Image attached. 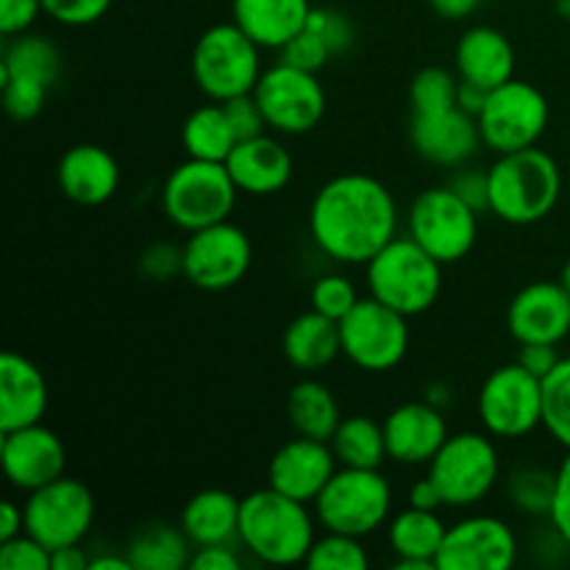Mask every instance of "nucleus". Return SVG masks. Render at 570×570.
I'll return each mask as SVG.
<instances>
[{
    "mask_svg": "<svg viewBox=\"0 0 570 570\" xmlns=\"http://www.w3.org/2000/svg\"><path fill=\"white\" fill-rule=\"evenodd\" d=\"M443 267L410 234L395 237L365 265L367 293L401 315H423L443 293Z\"/></svg>",
    "mask_w": 570,
    "mask_h": 570,
    "instance_id": "obj_4",
    "label": "nucleus"
},
{
    "mask_svg": "<svg viewBox=\"0 0 570 570\" xmlns=\"http://www.w3.org/2000/svg\"><path fill=\"white\" fill-rule=\"evenodd\" d=\"M560 351L551 343H523L521 351H518V365L527 367L529 373H534L538 379H546L560 362Z\"/></svg>",
    "mask_w": 570,
    "mask_h": 570,
    "instance_id": "obj_50",
    "label": "nucleus"
},
{
    "mask_svg": "<svg viewBox=\"0 0 570 570\" xmlns=\"http://www.w3.org/2000/svg\"><path fill=\"white\" fill-rule=\"evenodd\" d=\"M22 512H26V532L53 551L87 538L95 523V495L78 479L61 476L28 493Z\"/></svg>",
    "mask_w": 570,
    "mask_h": 570,
    "instance_id": "obj_13",
    "label": "nucleus"
},
{
    "mask_svg": "<svg viewBox=\"0 0 570 570\" xmlns=\"http://www.w3.org/2000/svg\"><path fill=\"white\" fill-rule=\"evenodd\" d=\"M315 518L326 532L367 538L393 510V488L382 468H337L315 499Z\"/></svg>",
    "mask_w": 570,
    "mask_h": 570,
    "instance_id": "obj_7",
    "label": "nucleus"
},
{
    "mask_svg": "<svg viewBox=\"0 0 570 570\" xmlns=\"http://www.w3.org/2000/svg\"><path fill=\"white\" fill-rule=\"evenodd\" d=\"M42 9L61 26L81 28L98 22L111 9V0H42Z\"/></svg>",
    "mask_w": 570,
    "mask_h": 570,
    "instance_id": "obj_45",
    "label": "nucleus"
},
{
    "mask_svg": "<svg viewBox=\"0 0 570 570\" xmlns=\"http://www.w3.org/2000/svg\"><path fill=\"white\" fill-rule=\"evenodd\" d=\"M193 549L195 546L189 543L181 527L176 529L170 523H148V527L134 534L126 554L134 570H181L189 568Z\"/></svg>",
    "mask_w": 570,
    "mask_h": 570,
    "instance_id": "obj_31",
    "label": "nucleus"
},
{
    "mask_svg": "<svg viewBox=\"0 0 570 570\" xmlns=\"http://www.w3.org/2000/svg\"><path fill=\"white\" fill-rule=\"evenodd\" d=\"M193 570H239V557L232 549V543H215V546H200L195 549L193 560H189Z\"/></svg>",
    "mask_w": 570,
    "mask_h": 570,
    "instance_id": "obj_51",
    "label": "nucleus"
},
{
    "mask_svg": "<svg viewBox=\"0 0 570 570\" xmlns=\"http://www.w3.org/2000/svg\"><path fill=\"white\" fill-rule=\"evenodd\" d=\"M560 284H562V287H566L568 293H570V259L566 262V265H562V273H560Z\"/></svg>",
    "mask_w": 570,
    "mask_h": 570,
    "instance_id": "obj_59",
    "label": "nucleus"
},
{
    "mask_svg": "<svg viewBox=\"0 0 570 570\" xmlns=\"http://www.w3.org/2000/svg\"><path fill=\"white\" fill-rule=\"evenodd\" d=\"M89 570H134L128 554H98L89 557Z\"/></svg>",
    "mask_w": 570,
    "mask_h": 570,
    "instance_id": "obj_57",
    "label": "nucleus"
},
{
    "mask_svg": "<svg viewBox=\"0 0 570 570\" xmlns=\"http://www.w3.org/2000/svg\"><path fill=\"white\" fill-rule=\"evenodd\" d=\"M39 14H45L42 0H0V33L9 39L31 31Z\"/></svg>",
    "mask_w": 570,
    "mask_h": 570,
    "instance_id": "obj_48",
    "label": "nucleus"
},
{
    "mask_svg": "<svg viewBox=\"0 0 570 570\" xmlns=\"http://www.w3.org/2000/svg\"><path fill=\"white\" fill-rule=\"evenodd\" d=\"M337 468L340 462L332 445L298 434L273 454L271 465H267V484L278 493L289 495V499L315 504V499L323 493L328 479L337 473Z\"/></svg>",
    "mask_w": 570,
    "mask_h": 570,
    "instance_id": "obj_19",
    "label": "nucleus"
},
{
    "mask_svg": "<svg viewBox=\"0 0 570 570\" xmlns=\"http://www.w3.org/2000/svg\"><path fill=\"white\" fill-rule=\"evenodd\" d=\"M549 100L534 83L512 81L490 89L488 104L479 111L482 142L495 154H515L534 148L549 128Z\"/></svg>",
    "mask_w": 570,
    "mask_h": 570,
    "instance_id": "obj_12",
    "label": "nucleus"
},
{
    "mask_svg": "<svg viewBox=\"0 0 570 570\" xmlns=\"http://www.w3.org/2000/svg\"><path fill=\"white\" fill-rule=\"evenodd\" d=\"M259 50V45L234 20L206 28L195 42L193 59H189L195 87L217 104L254 92L265 72Z\"/></svg>",
    "mask_w": 570,
    "mask_h": 570,
    "instance_id": "obj_6",
    "label": "nucleus"
},
{
    "mask_svg": "<svg viewBox=\"0 0 570 570\" xmlns=\"http://www.w3.org/2000/svg\"><path fill=\"white\" fill-rule=\"evenodd\" d=\"M543 429L570 451V356L543 379Z\"/></svg>",
    "mask_w": 570,
    "mask_h": 570,
    "instance_id": "obj_36",
    "label": "nucleus"
},
{
    "mask_svg": "<svg viewBox=\"0 0 570 570\" xmlns=\"http://www.w3.org/2000/svg\"><path fill=\"white\" fill-rule=\"evenodd\" d=\"M515 532L495 515H468L445 529L438 570H510L518 562Z\"/></svg>",
    "mask_w": 570,
    "mask_h": 570,
    "instance_id": "obj_16",
    "label": "nucleus"
},
{
    "mask_svg": "<svg viewBox=\"0 0 570 570\" xmlns=\"http://www.w3.org/2000/svg\"><path fill=\"white\" fill-rule=\"evenodd\" d=\"M410 142L421 159L438 167H462L473 159L482 142L479 120L451 106L434 115H412Z\"/></svg>",
    "mask_w": 570,
    "mask_h": 570,
    "instance_id": "obj_20",
    "label": "nucleus"
},
{
    "mask_svg": "<svg viewBox=\"0 0 570 570\" xmlns=\"http://www.w3.org/2000/svg\"><path fill=\"white\" fill-rule=\"evenodd\" d=\"M22 532H26V512H22V504L3 501L0 504V543L17 538Z\"/></svg>",
    "mask_w": 570,
    "mask_h": 570,
    "instance_id": "obj_54",
    "label": "nucleus"
},
{
    "mask_svg": "<svg viewBox=\"0 0 570 570\" xmlns=\"http://www.w3.org/2000/svg\"><path fill=\"white\" fill-rule=\"evenodd\" d=\"M387 460L399 465H429L449 440V423L443 410L429 401H406L384 417Z\"/></svg>",
    "mask_w": 570,
    "mask_h": 570,
    "instance_id": "obj_21",
    "label": "nucleus"
},
{
    "mask_svg": "<svg viewBox=\"0 0 570 570\" xmlns=\"http://www.w3.org/2000/svg\"><path fill=\"white\" fill-rule=\"evenodd\" d=\"M0 89H3V109L11 120L28 122L45 109L50 87L28 76H6L0 78Z\"/></svg>",
    "mask_w": 570,
    "mask_h": 570,
    "instance_id": "obj_39",
    "label": "nucleus"
},
{
    "mask_svg": "<svg viewBox=\"0 0 570 570\" xmlns=\"http://www.w3.org/2000/svg\"><path fill=\"white\" fill-rule=\"evenodd\" d=\"M61 70H65V61H61L59 48L42 33L26 31L9 37V42H6L3 59H0V78L28 76L53 87L61 78Z\"/></svg>",
    "mask_w": 570,
    "mask_h": 570,
    "instance_id": "obj_33",
    "label": "nucleus"
},
{
    "mask_svg": "<svg viewBox=\"0 0 570 570\" xmlns=\"http://www.w3.org/2000/svg\"><path fill=\"white\" fill-rule=\"evenodd\" d=\"M460 76L445 67H423L410 83L412 115H434L456 106Z\"/></svg>",
    "mask_w": 570,
    "mask_h": 570,
    "instance_id": "obj_37",
    "label": "nucleus"
},
{
    "mask_svg": "<svg viewBox=\"0 0 570 570\" xmlns=\"http://www.w3.org/2000/svg\"><path fill=\"white\" fill-rule=\"evenodd\" d=\"M479 3L482 0H429L434 14L443 17V20H465L468 14L479 9Z\"/></svg>",
    "mask_w": 570,
    "mask_h": 570,
    "instance_id": "obj_56",
    "label": "nucleus"
},
{
    "mask_svg": "<svg viewBox=\"0 0 570 570\" xmlns=\"http://www.w3.org/2000/svg\"><path fill=\"white\" fill-rule=\"evenodd\" d=\"M438 512L406 507L390 521L387 543L395 554V570H438V551L445 538Z\"/></svg>",
    "mask_w": 570,
    "mask_h": 570,
    "instance_id": "obj_27",
    "label": "nucleus"
},
{
    "mask_svg": "<svg viewBox=\"0 0 570 570\" xmlns=\"http://www.w3.org/2000/svg\"><path fill=\"white\" fill-rule=\"evenodd\" d=\"M507 328L518 345H560L570 334V293L560 282L527 284L510 301Z\"/></svg>",
    "mask_w": 570,
    "mask_h": 570,
    "instance_id": "obj_18",
    "label": "nucleus"
},
{
    "mask_svg": "<svg viewBox=\"0 0 570 570\" xmlns=\"http://www.w3.org/2000/svg\"><path fill=\"white\" fill-rule=\"evenodd\" d=\"M304 566L312 570H367L371 557L362 546V538L326 532L323 538L315 540Z\"/></svg>",
    "mask_w": 570,
    "mask_h": 570,
    "instance_id": "obj_38",
    "label": "nucleus"
},
{
    "mask_svg": "<svg viewBox=\"0 0 570 570\" xmlns=\"http://www.w3.org/2000/svg\"><path fill=\"white\" fill-rule=\"evenodd\" d=\"M184 248V278L206 293H223L245 278L254 262V245L248 234L232 220L198 228L187 237Z\"/></svg>",
    "mask_w": 570,
    "mask_h": 570,
    "instance_id": "obj_15",
    "label": "nucleus"
},
{
    "mask_svg": "<svg viewBox=\"0 0 570 570\" xmlns=\"http://www.w3.org/2000/svg\"><path fill=\"white\" fill-rule=\"evenodd\" d=\"M309 11V0H232V20L267 50H282L304 31Z\"/></svg>",
    "mask_w": 570,
    "mask_h": 570,
    "instance_id": "obj_26",
    "label": "nucleus"
},
{
    "mask_svg": "<svg viewBox=\"0 0 570 570\" xmlns=\"http://www.w3.org/2000/svg\"><path fill=\"white\" fill-rule=\"evenodd\" d=\"M282 348L289 365L298 367V371H323V367H328L340 354H343L340 323L315 309L304 312V315H298L287 326Z\"/></svg>",
    "mask_w": 570,
    "mask_h": 570,
    "instance_id": "obj_29",
    "label": "nucleus"
},
{
    "mask_svg": "<svg viewBox=\"0 0 570 570\" xmlns=\"http://www.w3.org/2000/svg\"><path fill=\"white\" fill-rule=\"evenodd\" d=\"M223 109H226V117H228V122H232L237 142L265 134L267 120H265V115H262V106H259V100L254 98V92L223 100Z\"/></svg>",
    "mask_w": 570,
    "mask_h": 570,
    "instance_id": "obj_46",
    "label": "nucleus"
},
{
    "mask_svg": "<svg viewBox=\"0 0 570 570\" xmlns=\"http://www.w3.org/2000/svg\"><path fill=\"white\" fill-rule=\"evenodd\" d=\"M239 504H243V499H237L228 490H200L184 504L178 527L184 529V534H187L195 549L215 543H234L239 532Z\"/></svg>",
    "mask_w": 570,
    "mask_h": 570,
    "instance_id": "obj_28",
    "label": "nucleus"
},
{
    "mask_svg": "<svg viewBox=\"0 0 570 570\" xmlns=\"http://www.w3.org/2000/svg\"><path fill=\"white\" fill-rule=\"evenodd\" d=\"M454 65L462 81L495 89L515 78V48L499 28L473 26L456 42Z\"/></svg>",
    "mask_w": 570,
    "mask_h": 570,
    "instance_id": "obj_25",
    "label": "nucleus"
},
{
    "mask_svg": "<svg viewBox=\"0 0 570 570\" xmlns=\"http://www.w3.org/2000/svg\"><path fill=\"white\" fill-rule=\"evenodd\" d=\"M549 523L570 543V451L557 468V493L549 512Z\"/></svg>",
    "mask_w": 570,
    "mask_h": 570,
    "instance_id": "obj_49",
    "label": "nucleus"
},
{
    "mask_svg": "<svg viewBox=\"0 0 570 570\" xmlns=\"http://www.w3.org/2000/svg\"><path fill=\"white\" fill-rule=\"evenodd\" d=\"M309 301L312 309L340 323L351 309H354L360 295H356L354 282H351L348 276H343V273H326V276H321L312 284Z\"/></svg>",
    "mask_w": 570,
    "mask_h": 570,
    "instance_id": "obj_40",
    "label": "nucleus"
},
{
    "mask_svg": "<svg viewBox=\"0 0 570 570\" xmlns=\"http://www.w3.org/2000/svg\"><path fill=\"white\" fill-rule=\"evenodd\" d=\"M449 187L454 189L468 206H473L479 215L490 212V176L488 170H482V167H465V165L456 167Z\"/></svg>",
    "mask_w": 570,
    "mask_h": 570,
    "instance_id": "obj_47",
    "label": "nucleus"
},
{
    "mask_svg": "<svg viewBox=\"0 0 570 570\" xmlns=\"http://www.w3.org/2000/svg\"><path fill=\"white\" fill-rule=\"evenodd\" d=\"M328 445L343 468H382L387 460L384 426L367 415L343 417Z\"/></svg>",
    "mask_w": 570,
    "mask_h": 570,
    "instance_id": "obj_34",
    "label": "nucleus"
},
{
    "mask_svg": "<svg viewBox=\"0 0 570 570\" xmlns=\"http://www.w3.org/2000/svg\"><path fill=\"white\" fill-rule=\"evenodd\" d=\"M0 570H50V549L28 532L0 543Z\"/></svg>",
    "mask_w": 570,
    "mask_h": 570,
    "instance_id": "obj_43",
    "label": "nucleus"
},
{
    "mask_svg": "<svg viewBox=\"0 0 570 570\" xmlns=\"http://www.w3.org/2000/svg\"><path fill=\"white\" fill-rule=\"evenodd\" d=\"M139 273L159 284L184 276V248L176 243H150L139 254Z\"/></svg>",
    "mask_w": 570,
    "mask_h": 570,
    "instance_id": "obj_44",
    "label": "nucleus"
},
{
    "mask_svg": "<svg viewBox=\"0 0 570 570\" xmlns=\"http://www.w3.org/2000/svg\"><path fill=\"white\" fill-rule=\"evenodd\" d=\"M61 195L78 206H100L120 187V165L106 148L92 142L72 145L56 167Z\"/></svg>",
    "mask_w": 570,
    "mask_h": 570,
    "instance_id": "obj_22",
    "label": "nucleus"
},
{
    "mask_svg": "<svg viewBox=\"0 0 570 570\" xmlns=\"http://www.w3.org/2000/svg\"><path fill=\"white\" fill-rule=\"evenodd\" d=\"M410 507H417V510H429V512H440L445 507L443 493H440V488L434 484V479L429 476V473L412 484Z\"/></svg>",
    "mask_w": 570,
    "mask_h": 570,
    "instance_id": "obj_52",
    "label": "nucleus"
},
{
    "mask_svg": "<svg viewBox=\"0 0 570 570\" xmlns=\"http://www.w3.org/2000/svg\"><path fill=\"white\" fill-rule=\"evenodd\" d=\"M228 173L239 193L265 198L282 193L293 178V154L271 134H259L254 139H243L234 145L226 159Z\"/></svg>",
    "mask_w": 570,
    "mask_h": 570,
    "instance_id": "obj_23",
    "label": "nucleus"
},
{
    "mask_svg": "<svg viewBox=\"0 0 570 570\" xmlns=\"http://www.w3.org/2000/svg\"><path fill=\"white\" fill-rule=\"evenodd\" d=\"M317 518L309 504L278 493L267 484L239 504L237 543L265 566H301L317 540Z\"/></svg>",
    "mask_w": 570,
    "mask_h": 570,
    "instance_id": "obj_2",
    "label": "nucleus"
},
{
    "mask_svg": "<svg viewBox=\"0 0 570 570\" xmlns=\"http://www.w3.org/2000/svg\"><path fill=\"white\" fill-rule=\"evenodd\" d=\"M287 417L295 434L323 440V443H328L334 438V432H337L340 423H343V412H340L337 399L317 379H304V382H298L289 390Z\"/></svg>",
    "mask_w": 570,
    "mask_h": 570,
    "instance_id": "obj_30",
    "label": "nucleus"
},
{
    "mask_svg": "<svg viewBox=\"0 0 570 570\" xmlns=\"http://www.w3.org/2000/svg\"><path fill=\"white\" fill-rule=\"evenodd\" d=\"M557 493V471L540 465H523L507 473L504 495L512 510L529 518H549Z\"/></svg>",
    "mask_w": 570,
    "mask_h": 570,
    "instance_id": "obj_35",
    "label": "nucleus"
},
{
    "mask_svg": "<svg viewBox=\"0 0 570 570\" xmlns=\"http://www.w3.org/2000/svg\"><path fill=\"white\" fill-rule=\"evenodd\" d=\"M0 460H3V473L11 488L33 493L65 476L67 449L59 434L50 432L42 423H31L14 432H3Z\"/></svg>",
    "mask_w": 570,
    "mask_h": 570,
    "instance_id": "obj_17",
    "label": "nucleus"
},
{
    "mask_svg": "<svg viewBox=\"0 0 570 570\" xmlns=\"http://www.w3.org/2000/svg\"><path fill=\"white\" fill-rule=\"evenodd\" d=\"M426 468L443 493L445 507H454V510L476 507L501 482L499 449L490 434L479 432L449 434L443 449Z\"/></svg>",
    "mask_w": 570,
    "mask_h": 570,
    "instance_id": "obj_8",
    "label": "nucleus"
},
{
    "mask_svg": "<svg viewBox=\"0 0 570 570\" xmlns=\"http://www.w3.org/2000/svg\"><path fill=\"white\" fill-rule=\"evenodd\" d=\"M410 317L382 304L373 295L356 301L354 309L340 321L343 356L367 373L393 371L410 351Z\"/></svg>",
    "mask_w": 570,
    "mask_h": 570,
    "instance_id": "obj_11",
    "label": "nucleus"
},
{
    "mask_svg": "<svg viewBox=\"0 0 570 570\" xmlns=\"http://www.w3.org/2000/svg\"><path fill=\"white\" fill-rule=\"evenodd\" d=\"M237 184L226 161L189 159L173 167L161 184V212L181 232L215 226L232 217L237 206Z\"/></svg>",
    "mask_w": 570,
    "mask_h": 570,
    "instance_id": "obj_5",
    "label": "nucleus"
},
{
    "mask_svg": "<svg viewBox=\"0 0 570 570\" xmlns=\"http://www.w3.org/2000/svg\"><path fill=\"white\" fill-rule=\"evenodd\" d=\"M488 95H490V89L476 87V83H468L460 78V89H456V106H460L462 111H468L471 117H479V111H482L484 104H488Z\"/></svg>",
    "mask_w": 570,
    "mask_h": 570,
    "instance_id": "obj_55",
    "label": "nucleus"
},
{
    "mask_svg": "<svg viewBox=\"0 0 570 570\" xmlns=\"http://www.w3.org/2000/svg\"><path fill=\"white\" fill-rule=\"evenodd\" d=\"M254 98L259 100L267 128L287 137L312 131L326 115V89L317 81V72L298 70L284 61L262 72Z\"/></svg>",
    "mask_w": 570,
    "mask_h": 570,
    "instance_id": "obj_14",
    "label": "nucleus"
},
{
    "mask_svg": "<svg viewBox=\"0 0 570 570\" xmlns=\"http://www.w3.org/2000/svg\"><path fill=\"white\" fill-rule=\"evenodd\" d=\"M451 399H454V393H451L449 384L443 382H434L426 387V395H423V401H429L432 406H438V410L445 412V406H451Z\"/></svg>",
    "mask_w": 570,
    "mask_h": 570,
    "instance_id": "obj_58",
    "label": "nucleus"
},
{
    "mask_svg": "<svg viewBox=\"0 0 570 570\" xmlns=\"http://www.w3.org/2000/svg\"><path fill=\"white\" fill-rule=\"evenodd\" d=\"M557 11H560V17L570 20V0H557Z\"/></svg>",
    "mask_w": 570,
    "mask_h": 570,
    "instance_id": "obj_60",
    "label": "nucleus"
},
{
    "mask_svg": "<svg viewBox=\"0 0 570 570\" xmlns=\"http://www.w3.org/2000/svg\"><path fill=\"white\" fill-rule=\"evenodd\" d=\"M282 59L284 65H293L298 67V70H306V72H321L323 67H326L328 59H334L332 50H328L326 39L321 37L317 31H312V28H304V31L295 33L293 39H289L287 45H284L282 50Z\"/></svg>",
    "mask_w": 570,
    "mask_h": 570,
    "instance_id": "obj_41",
    "label": "nucleus"
},
{
    "mask_svg": "<svg viewBox=\"0 0 570 570\" xmlns=\"http://www.w3.org/2000/svg\"><path fill=\"white\" fill-rule=\"evenodd\" d=\"M488 176L490 215L510 226H532L546 220L562 195L560 165L538 145L515 154H501Z\"/></svg>",
    "mask_w": 570,
    "mask_h": 570,
    "instance_id": "obj_3",
    "label": "nucleus"
},
{
    "mask_svg": "<svg viewBox=\"0 0 570 570\" xmlns=\"http://www.w3.org/2000/svg\"><path fill=\"white\" fill-rule=\"evenodd\" d=\"M306 28H312V31H317L323 39H326L332 56L348 53L356 42V31L354 26H351L348 17L340 14V11L334 9H323V6H312Z\"/></svg>",
    "mask_w": 570,
    "mask_h": 570,
    "instance_id": "obj_42",
    "label": "nucleus"
},
{
    "mask_svg": "<svg viewBox=\"0 0 570 570\" xmlns=\"http://www.w3.org/2000/svg\"><path fill=\"white\" fill-rule=\"evenodd\" d=\"M181 145L189 159L226 161L237 145L234 128L228 122L223 104L198 106L181 126Z\"/></svg>",
    "mask_w": 570,
    "mask_h": 570,
    "instance_id": "obj_32",
    "label": "nucleus"
},
{
    "mask_svg": "<svg viewBox=\"0 0 570 570\" xmlns=\"http://www.w3.org/2000/svg\"><path fill=\"white\" fill-rule=\"evenodd\" d=\"M476 412L490 438H527L543 426V379L518 362L495 367L479 390Z\"/></svg>",
    "mask_w": 570,
    "mask_h": 570,
    "instance_id": "obj_10",
    "label": "nucleus"
},
{
    "mask_svg": "<svg viewBox=\"0 0 570 570\" xmlns=\"http://www.w3.org/2000/svg\"><path fill=\"white\" fill-rule=\"evenodd\" d=\"M406 234L443 265L465 259L479 239V212L468 206L454 189H423L406 215Z\"/></svg>",
    "mask_w": 570,
    "mask_h": 570,
    "instance_id": "obj_9",
    "label": "nucleus"
},
{
    "mask_svg": "<svg viewBox=\"0 0 570 570\" xmlns=\"http://www.w3.org/2000/svg\"><path fill=\"white\" fill-rule=\"evenodd\" d=\"M50 570H89V554L76 546H61L50 551Z\"/></svg>",
    "mask_w": 570,
    "mask_h": 570,
    "instance_id": "obj_53",
    "label": "nucleus"
},
{
    "mask_svg": "<svg viewBox=\"0 0 570 570\" xmlns=\"http://www.w3.org/2000/svg\"><path fill=\"white\" fill-rule=\"evenodd\" d=\"M309 234L340 265H367L399 237V204L379 178L343 173L323 184L309 206Z\"/></svg>",
    "mask_w": 570,
    "mask_h": 570,
    "instance_id": "obj_1",
    "label": "nucleus"
},
{
    "mask_svg": "<svg viewBox=\"0 0 570 570\" xmlns=\"http://www.w3.org/2000/svg\"><path fill=\"white\" fill-rule=\"evenodd\" d=\"M48 401L45 373L17 351H6L0 356V432L42 423Z\"/></svg>",
    "mask_w": 570,
    "mask_h": 570,
    "instance_id": "obj_24",
    "label": "nucleus"
}]
</instances>
